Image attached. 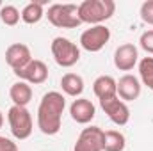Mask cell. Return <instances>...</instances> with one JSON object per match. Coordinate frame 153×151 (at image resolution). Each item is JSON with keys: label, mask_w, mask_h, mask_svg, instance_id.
Segmentation results:
<instances>
[{"label": "cell", "mask_w": 153, "mask_h": 151, "mask_svg": "<svg viewBox=\"0 0 153 151\" xmlns=\"http://www.w3.org/2000/svg\"><path fill=\"white\" fill-rule=\"evenodd\" d=\"M50 52H52L53 61L61 68H73L80 61V48L71 39L62 38V36L53 38L52 44H50Z\"/></svg>", "instance_id": "277c9868"}, {"label": "cell", "mask_w": 153, "mask_h": 151, "mask_svg": "<svg viewBox=\"0 0 153 151\" xmlns=\"http://www.w3.org/2000/svg\"><path fill=\"white\" fill-rule=\"evenodd\" d=\"M100 107L107 114V117L117 126H125L130 121V109L119 96L109 98V100H102Z\"/></svg>", "instance_id": "ba28073f"}, {"label": "cell", "mask_w": 153, "mask_h": 151, "mask_svg": "<svg viewBox=\"0 0 153 151\" xmlns=\"http://www.w3.org/2000/svg\"><path fill=\"white\" fill-rule=\"evenodd\" d=\"M139 14H141V20L148 25H153V0H146L143 2L141 9H139Z\"/></svg>", "instance_id": "44dd1931"}, {"label": "cell", "mask_w": 153, "mask_h": 151, "mask_svg": "<svg viewBox=\"0 0 153 151\" xmlns=\"http://www.w3.org/2000/svg\"><path fill=\"white\" fill-rule=\"evenodd\" d=\"M139 62V50L132 43H123L114 52V66L119 71H130Z\"/></svg>", "instance_id": "8fae6325"}, {"label": "cell", "mask_w": 153, "mask_h": 151, "mask_svg": "<svg viewBox=\"0 0 153 151\" xmlns=\"http://www.w3.org/2000/svg\"><path fill=\"white\" fill-rule=\"evenodd\" d=\"M32 61V52L25 43H13L5 50V62L7 66L14 71L23 70L29 62Z\"/></svg>", "instance_id": "9c48e42d"}, {"label": "cell", "mask_w": 153, "mask_h": 151, "mask_svg": "<svg viewBox=\"0 0 153 151\" xmlns=\"http://www.w3.org/2000/svg\"><path fill=\"white\" fill-rule=\"evenodd\" d=\"M9 96L13 100V105L16 107H27L32 100V87L30 84L20 80V82H14L9 89Z\"/></svg>", "instance_id": "9a60e30c"}, {"label": "cell", "mask_w": 153, "mask_h": 151, "mask_svg": "<svg viewBox=\"0 0 153 151\" xmlns=\"http://www.w3.org/2000/svg\"><path fill=\"white\" fill-rule=\"evenodd\" d=\"M116 13L114 0H84L78 4V18L82 23L103 25V21L111 20Z\"/></svg>", "instance_id": "7a4b0ae2"}, {"label": "cell", "mask_w": 153, "mask_h": 151, "mask_svg": "<svg viewBox=\"0 0 153 151\" xmlns=\"http://www.w3.org/2000/svg\"><path fill=\"white\" fill-rule=\"evenodd\" d=\"M2 7H4V4H2V2H0V9H2Z\"/></svg>", "instance_id": "d4e9b609"}, {"label": "cell", "mask_w": 153, "mask_h": 151, "mask_svg": "<svg viewBox=\"0 0 153 151\" xmlns=\"http://www.w3.org/2000/svg\"><path fill=\"white\" fill-rule=\"evenodd\" d=\"M14 75L18 76L20 80L27 82V84H32V85H41L48 80V66L39 61V59H32L23 70L20 71H14Z\"/></svg>", "instance_id": "30bf717a"}, {"label": "cell", "mask_w": 153, "mask_h": 151, "mask_svg": "<svg viewBox=\"0 0 153 151\" xmlns=\"http://www.w3.org/2000/svg\"><path fill=\"white\" fill-rule=\"evenodd\" d=\"M70 115L78 124H87L94 119L96 115V107L91 100L87 98H76L70 105Z\"/></svg>", "instance_id": "7c38bea8"}, {"label": "cell", "mask_w": 153, "mask_h": 151, "mask_svg": "<svg viewBox=\"0 0 153 151\" xmlns=\"http://www.w3.org/2000/svg\"><path fill=\"white\" fill-rule=\"evenodd\" d=\"M66 109V100L62 93L50 91L43 94L38 107V128L45 135H57L62 124V112Z\"/></svg>", "instance_id": "6da1fadb"}, {"label": "cell", "mask_w": 153, "mask_h": 151, "mask_svg": "<svg viewBox=\"0 0 153 151\" xmlns=\"http://www.w3.org/2000/svg\"><path fill=\"white\" fill-rule=\"evenodd\" d=\"M111 39V29L105 25H93L91 29H85L80 34V46L85 52L96 53L100 52Z\"/></svg>", "instance_id": "8992f818"}, {"label": "cell", "mask_w": 153, "mask_h": 151, "mask_svg": "<svg viewBox=\"0 0 153 151\" xmlns=\"http://www.w3.org/2000/svg\"><path fill=\"white\" fill-rule=\"evenodd\" d=\"M61 89L66 96L78 98L84 93V78L76 73H66L61 78Z\"/></svg>", "instance_id": "2e32d148"}, {"label": "cell", "mask_w": 153, "mask_h": 151, "mask_svg": "<svg viewBox=\"0 0 153 151\" xmlns=\"http://www.w3.org/2000/svg\"><path fill=\"white\" fill-rule=\"evenodd\" d=\"M7 121H9V128L14 139L18 141H25L32 135L34 130V121L32 115L27 110V107H16L13 105L7 110Z\"/></svg>", "instance_id": "5b68a950"}, {"label": "cell", "mask_w": 153, "mask_h": 151, "mask_svg": "<svg viewBox=\"0 0 153 151\" xmlns=\"http://www.w3.org/2000/svg\"><path fill=\"white\" fill-rule=\"evenodd\" d=\"M0 151H20V150H18L16 142H13L11 139L0 135Z\"/></svg>", "instance_id": "603a6c76"}, {"label": "cell", "mask_w": 153, "mask_h": 151, "mask_svg": "<svg viewBox=\"0 0 153 151\" xmlns=\"http://www.w3.org/2000/svg\"><path fill=\"white\" fill-rule=\"evenodd\" d=\"M93 93L100 101L114 98L117 96V80L111 75H100L93 82Z\"/></svg>", "instance_id": "5bb4252c"}, {"label": "cell", "mask_w": 153, "mask_h": 151, "mask_svg": "<svg viewBox=\"0 0 153 151\" xmlns=\"http://www.w3.org/2000/svg\"><path fill=\"white\" fill-rule=\"evenodd\" d=\"M2 126H4V114L0 112V128H2Z\"/></svg>", "instance_id": "cb8c5ba5"}, {"label": "cell", "mask_w": 153, "mask_h": 151, "mask_svg": "<svg viewBox=\"0 0 153 151\" xmlns=\"http://www.w3.org/2000/svg\"><path fill=\"white\" fill-rule=\"evenodd\" d=\"M46 18L57 29H76L82 25L78 18V5L75 4H53L48 7Z\"/></svg>", "instance_id": "3957f363"}, {"label": "cell", "mask_w": 153, "mask_h": 151, "mask_svg": "<svg viewBox=\"0 0 153 151\" xmlns=\"http://www.w3.org/2000/svg\"><path fill=\"white\" fill-rule=\"evenodd\" d=\"M43 16H45L43 2H29V4L22 9V20H23L27 25L39 23Z\"/></svg>", "instance_id": "ac0fdd59"}, {"label": "cell", "mask_w": 153, "mask_h": 151, "mask_svg": "<svg viewBox=\"0 0 153 151\" xmlns=\"http://www.w3.org/2000/svg\"><path fill=\"white\" fill-rule=\"evenodd\" d=\"M0 20L4 25L7 27H14L18 25V21L22 20V13L14 7V5H4L0 9Z\"/></svg>", "instance_id": "ffe728a7"}, {"label": "cell", "mask_w": 153, "mask_h": 151, "mask_svg": "<svg viewBox=\"0 0 153 151\" xmlns=\"http://www.w3.org/2000/svg\"><path fill=\"white\" fill-rule=\"evenodd\" d=\"M139 76L141 84L153 93V57H143L139 61Z\"/></svg>", "instance_id": "d6986e66"}, {"label": "cell", "mask_w": 153, "mask_h": 151, "mask_svg": "<svg viewBox=\"0 0 153 151\" xmlns=\"http://www.w3.org/2000/svg\"><path fill=\"white\" fill-rule=\"evenodd\" d=\"M139 44H141V48H143L146 53L153 55V30L143 32L141 38H139Z\"/></svg>", "instance_id": "7402d4cb"}, {"label": "cell", "mask_w": 153, "mask_h": 151, "mask_svg": "<svg viewBox=\"0 0 153 151\" xmlns=\"http://www.w3.org/2000/svg\"><path fill=\"white\" fill-rule=\"evenodd\" d=\"M141 89L143 84L137 76L134 75H123L117 80V96L126 103V101H134L141 96Z\"/></svg>", "instance_id": "4fadbf2b"}, {"label": "cell", "mask_w": 153, "mask_h": 151, "mask_svg": "<svg viewBox=\"0 0 153 151\" xmlns=\"http://www.w3.org/2000/svg\"><path fill=\"white\" fill-rule=\"evenodd\" d=\"M126 146V139L117 130L103 132V151H123Z\"/></svg>", "instance_id": "e0dca14e"}, {"label": "cell", "mask_w": 153, "mask_h": 151, "mask_svg": "<svg viewBox=\"0 0 153 151\" xmlns=\"http://www.w3.org/2000/svg\"><path fill=\"white\" fill-rule=\"evenodd\" d=\"M73 151H103V130L100 126H87L80 132Z\"/></svg>", "instance_id": "52a82bcc"}]
</instances>
